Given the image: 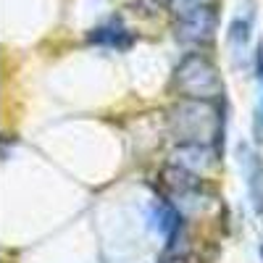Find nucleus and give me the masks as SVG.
<instances>
[{"instance_id":"obj_1","label":"nucleus","mask_w":263,"mask_h":263,"mask_svg":"<svg viewBox=\"0 0 263 263\" xmlns=\"http://www.w3.org/2000/svg\"><path fill=\"white\" fill-rule=\"evenodd\" d=\"M171 135L179 145H211L221 153L224 145V108L216 100L179 98L168 111Z\"/></svg>"},{"instance_id":"obj_2","label":"nucleus","mask_w":263,"mask_h":263,"mask_svg":"<svg viewBox=\"0 0 263 263\" xmlns=\"http://www.w3.org/2000/svg\"><path fill=\"white\" fill-rule=\"evenodd\" d=\"M174 90L179 92V98L216 100L224 92V82L216 63L205 53L192 50L179 61L177 71H174Z\"/></svg>"},{"instance_id":"obj_3","label":"nucleus","mask_w":263,"mask_h":263,"mask_svg":"<svg viewBox=\"0 0 263 263\" xmlns=\"http://www.w3.org/2000/svg\"><path fill=\"white\" fill-rule=\"evenodd\" d=\"M216 29H218L216 6H197V8L182 11L177 13V21H174V34L187 48H205L216 37Z\"/></svg>"},{"instance_id":"obj_4","label":"nucleus","mask_w":263,"mask_h":263,"mask_svg":"<svg viewBox=\"0 0 263 263\" xmlns=\"http://www.w3.org/2000/svg\"><path fill=\"white\" fill-rule=\"evenodd\" d=\"M239 163H242V171H245L250 200L255 211L263 213V158L253 147H239Z\"/></svg>"},{"instance_id":"obj_5","label":"nucleus","mask_w":263,"mask_h":263,"mask_svg":"<svg viewBox=\"0 0 263 263\" xmlns=\"http://www.w3.org/2000/svg\"><path fill=\"white\" fill-rule=\"evenodd\" d=\"M150 221H153V229H158L166 239H174L182 229V216H179V208L168 203V200H158L156 205L150 208Z\"/></svg>"},{"instance_id":"obj_6","label":"nucleus","mask_w":263,"mask_h":263,"mask_svg":"<svg viewBox=\"0 0 263 263\" xmlns=\"http://www.w3.org/2000/svg\"><path fill=\"white\" fill-rule=\"evenodd\" d=\"M132 37L129 29H124L119 21H111V24H103L98 29H92L90 34V42H95V45H103V48H116V50H126L132 45Z\"/></svg>"},{"instance_id":"obj_7","label":"nucleus","mask_w":263,"mask_h":263,"mask_svg":"<svg viewBox=\"0 0 263 263\" xmlns=\"http://www.w3.org/2000/svg\"><path fill=\"white\" fill-rule=\"evenodd\" d=\"M250 29H253V13L234 16V21L229 24V42H232V48L242 50L248 45V40H250Z\"/></svg>"},{"instance_id":"obj_8","label":"nucleus","mask_w":263,"mask_h":263,"mask_svg":"<svg viewBox=\"0 0 263 263\" xmlns=\"http://www.w3.org/2000/svg\"><path fill=\"white\" fill-rule=\"evenodd\" d=\"M255 79H258V105H255L253 129H255V140H263V42L255 53Z\"/></svg>"},{"instance_id":"obj_9","label":"nucleus","mask_w":263,"mask_h":263,"mask_svg":"<svg viewBox=\"0 0 263 263\" xmlns=\"http://www.w3.org/2000/svg\"><path fill=\"white\" fill-rule=\"evenodd\" d=\"M168 6H171L174 16H177V13L197 8V6H216V0H168Z\"/></svg>"}]
</instances>
